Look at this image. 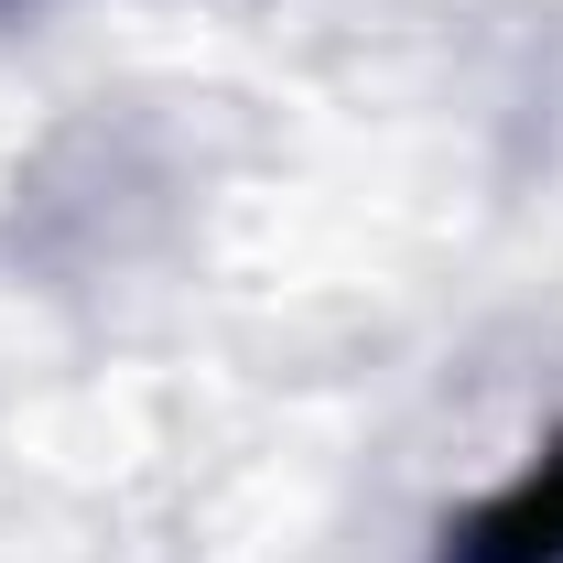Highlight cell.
<instances>
[{
	"mask_svg": "<svg viewBox=\"0 0 563 563\" xmlns=\"http://www.w3.org/2000/svg\"><path fill=\"white\" fill-rule=\"evenodd\" d=\"M444 563H563V444H553V455H531V466L455 531V553H444Z\"/></svg>",
	"mask_w": 563,
	"mask_h": 563,
	"instance_id": "cell-1",
	"label": "cell"
}]
</instances>
